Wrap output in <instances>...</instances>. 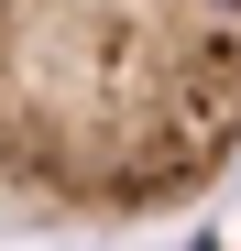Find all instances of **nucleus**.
<instances>
[{
	"label": "nucleus",
	"mask_w": 241,
	"mask_h": 251,
	"mask_svg": "<svg viewBox=\"0 0 241 251\" xmlns=\"http://www.w3.org/2000/svg\"><path fill=\"white\" fill-rule=\"evenodd\" d=\"M241 164V0H0V197L153 219Z\"/></svg>",
	"instance_id": "nucleus-1"
},
{
	"label": "nucleus",
	"mask_w": 241,
	"mask_h": 251,
	"mask_svg": "<svg viewBox=\"0 0 241 251\" xmlns=\"http://www.w3.org/2000/svg\"><path fill=\"white\" fill-rule=\"evenodd\" d=\"M186 251H219V240H186Z\"/></svg>",
	"instance_id": "nucleus-2"
}]
</instances>
